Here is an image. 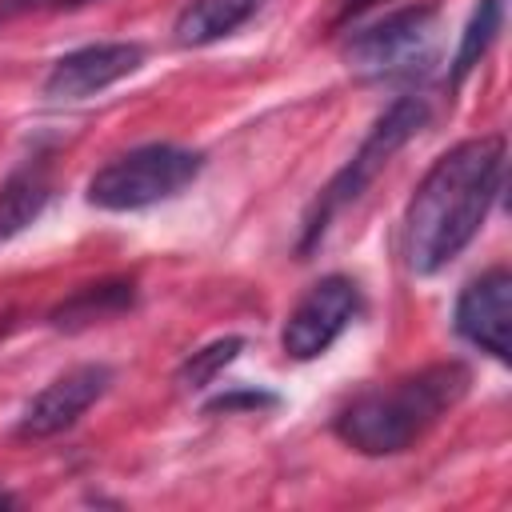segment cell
Returning a JSON list of instances; mask_svg holds the SVG:
<instances>
[{"label":"cell","mask_w":512,"mask_h":512,"mask_svg":"<svg viewBox=\"0 0 512 512\" xmlns=\"http://www.w3.org/2000/svg\"><path fill=\"white\" fill-rule=\"evenodd\" d=\"M504 188V136H476L448 148L416 184L404 228L400 252L416 276L440 272L456 260L472 236L480 232L488 208Z\"/></svg>","instance_id":"obj_1"},{"label":"cell","mask_w":512,"mask_h":512,"mask_svg":"<svg viewBox=\"0 0 512 512\" xmlns=\"http://www.w3.org/2000/svg\"><path fill=\"white\" fill-rule=\"evenodd\" d=\"M468 384L472 372L460 360H440L412 376L360 392L348 408H340L332 428L348 448L364 456H396L412 448L448 408H456Z\"/></svg>","instance_id":"obj_2"},{"label":"cell","mask_w":512,"mask_h":512,"mask_svg":"<svg viewBox=\"0 0 512 512\" xmlns=\"http://www.w3.org/2000/svg\"><path fill=\"white\" fill-rule=\"evenodd\" d=\"M424 120H428V100L424 96H396L388 108H384V116L372 124V132L364 136V144L356 148V156L320 188V196L312 200V208H308V216H304V236H300V252H308L324 232H328V224L352 204V200H360V192L376 180V172L424 128Z\"/></svg>","instance_id":"obj_3"},{"label":"cell","mask_w":512,"mask_h":512,"mask_svg":"<svg viewBox=\"0 0 512 512\" xmlns=\"http://www.w3.org/2000/svg\"><path fill=\"white\" fill-rule=\"evenodd\" d=\"M204 168V156L180 144H140L108 160L88 180V204L104 212H136L160 200H172Z\"/></svg>","instance_id":"obj_4"},{"label":"cell","mask_w":512,"mask_h":512,"mask_svg":"<svg viewBox=\"0 0 512 512\" xmlns=\"http://www.w3.org/2000/svg\"><path fill=\"white\" fill-rule=\"evenodd\" d=\"M432 24H436V4H408L360 32H352L344 56L352 68H360L364 76H412L420 68H428L432 60Z\"/></svg>","instance_id":"obj_5"},{"label":"cell","mask_w":512,"mask_h":512,"mask_svg":"<svg viewBox=\"0 0 512 512\" xmlns=\"http://www.w3.org/2000/svg\"><path fill=\"white\" fill-rule=\"evenodd\" d=\"M356 312H360V288L348 276L332 272V276L316 280L296 300V308L284 320V332H280L284 356H292V360H316L356 320Z\"/></svg>","instance_id":"obj_6"},{"label":"cell","mask_w":512,"mask_h":512,"mask_svg":"<svg viewBox=\"0 0 512 512\" xmlns=\"http://www.w3.org/2000/svg\"><path fill=\"white\" fill-rule=\"evenodd\" d=\"M112 384V368L108 364H76L68 372H60L52 384H44L28 408L16 420V436L20 440H48L68 432Z\"/></svg>","instance_id":"obj_7"},{"label":"cell","mask_w":512,"mask_h":512,"mask_svg":"<svg viewBox=\"0 0 512 512\" xmlns=\"http://www.w3.org/2000/svg\"><path fill=\"white\" fill-rule=\"evenodd\" d=\"M144 64V48L132 40H108V44H84L76 52H64L48 76L44 96L52 100H84L92 92H104L108 84L132 76Z\"/></svg>","instance_id":"obj_8"},{"label":"cell","mask_w":512,"mask_h":512,"mask_svg":"<svg viewBox=\"0 0 512 512\" xmlns=\"http://www.w3.org/2000/svg\"><path fill=\"white\" fill-rule=\"evenodd\" d=\"M456 332L476 344L480 352H492L496 360H508V324H512V272L504 264L480 272L464 284L456 300Z\"/></svg>","instance_id":"obj_9"},{"label":"cell","mask_w":512,"mask_h":512,"mask_svg":"<svg viewBox=\"0 0 512 512\" xmlns=\"http://www.w3.org/2000/svg\"><path fill=\"white\" fill-rule=\"evenodd\" d=\"M256 8H260V0H188L172 28L176 44H184V48L216 44V40L232 36Z\"/></svg>","instance_id":"obj_10"},{"label":"cell","mask_w":512,"mask_h":512,"mask_svg":"<svg viewBox=\"0 0 512 512\" xmlns=\"http://www.w3.org/2000/svg\"><path fill=\"white\" fill-rule=\"evenodd\" d=\"M132 300H136L132 280L84 284V288H76L64 304L52 308V328L80 332V328H88V324H100V320H108V316H120L124 308H132Z\"/></svg>","instance_id":"obj_11"},{"label":"cell","mask_w":512,"mask_h":512,"mask_svg":"<svg viewBox=\"0 0 512 512\" xmlns=\"http://www.w3.org/2000/svg\"><path fill=\"white\" fill-rule=\"evenodd\" d=\"M48 196H52V184H48V176H44L40 164L12 172L4 180V188H0V240L24 232L44 212Z\"/></svg>","instance_id":"obj_12"},{"label":"cell","mask_w":512,"mask_h":512,"mask_svg":"<svg viewBox=\"0 0 512 512\" xmlns=\"http://www.w3.org/2000/svg\"><path fill=\"white\" fill-rule=\"evenodd\" d=\"M500 24H504V0H480V4L472 8V20H468V28H464V36H460V48H456V56H452V84H460V80L484 60V52L492 48Z\"/></svg>","instance_id":"obj_13"},{"label":"cell","mask_w":512,"mask_h":512,"mask_svg":"<svg viewBox=\"0 0 512 512\" xmlns=\"http://www.w3.org/2000/svg\"><path fill=\"white\" fill-rule=\"evenodd\" d=\"M240 352H244V336H220V340L204 344L200 352H192V356L180 364L176 380H180L184 388H208Z\"/></svg>","instance_id":"obj_14"},{"label":"cell","mask_w":512,"mask_h":512,"mask_svg":"<svg viewBox=\"0 0 512 512\" xmlns=\"http://www.w3.org/2000/svg\"><path fill=\"white\" fill-rule=\"evenodd\" d=\"M276 396L272 392H228L204 404V412H232V408H272Z\"/></svg>","instance_id":"obj_15"},{"label":"cell","mask_w":512,"mask_h":512,"mask_svg":"<svg viewBox=\"0 0 512 512\" xmlns=\"http://www.w3.org/2000/svg\"><path fill=\"white\" fill-rule=\"evenodd\" d=\"M368 4H376V0H336V12L340 16H352V12H364Z\"/></svg>","instance_id":"obj_16"},{"label":"cell","mask_w":512,"mask_h":512,"mask_svg":"<svg viewBox=\"0 0 512 512\" xmlns=\"http://www.w3.org/2000/svg\"><path fill=\"white\" fill-rule=\"evenodd\" d=\"M4 504H16V496H8V492H0V508H4Z\"/></svg>","instance_id":"obj_17"},{"label":"cell","mask_w":512,"mask_h":512,"mask_svg":"<svg viewBox=\"0 0 512 512\" xmlns=\"http://www.w3.org/2000/svg\"><path fill=\"white\" fill-rule=\"evenodd\" d=\"M76 4H84V0H76Z\"/></svg>","instance_id":"obj_18"}]
</instances>
